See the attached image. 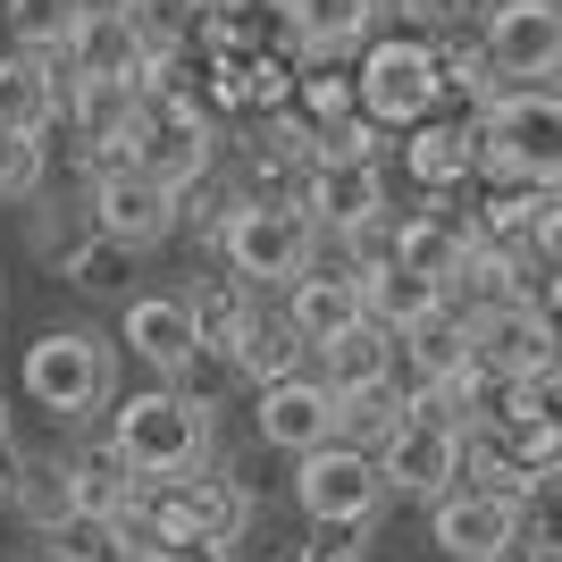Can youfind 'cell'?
I'll use <instances>...</instances> for the list:
<instances>
[{"mask_svg": "<svg viewBox=\"0 0 562 562\" xmlns=\"http://www.w3.org/2000/svg\"><path fill=\"white\" fill-rule=\"evenodd\" d=\"M110 446L135 470V487L193 479V470H211V403L186 386H143L110 412Z\"/></svg>", "mask_w": 562, "mask_h": 562, "instance_id": "cell-1", "label": "cell"}, {"mask_svg": "<svg viewBox=\"0 0 562 562\" xmlns=\"http://www.w3.org/2000/svg\"><path fill=\"white\" fill-rule=\"evenodd\" d=\"M479 177L562 193V93L554 85H520V93L487 101V117H479Z\"/></svg>", "mask_w": 562, "mask_h": 562, "instance_id": "cell-2", "label": "cell"}, {"mask_svg": "<svg viewBox=\"0 0 562 562\" xmlns=\"http://www.w3.org/2000/svg\"><path fill=\"white\" fill-rule=\"evenodd\" d=\"M18 386H25L34 412L85 428L101 403L117 395V361H110V345H101L93 328H43L25 345V361H18Z\"/></svg>", "mask_w": 562, "mask_h": 562, "instance_id": "cell-3", "label": "cell"}, {"mask_svg": "<svg viewBox=\"0 0 562 562\" xmlns=\"http://www.w3.org/2000/svg\"><path fill=\"white\" fill-rule=\"evenodd\" d=\"M437 93H446V76H437V43L428 34H378L361 50V68H352V101H361V117L378 135L386 126L412 135L420 117H437Z\"/></svg>", "mask_w": 562, "mask_h": 562, "instance_id": "cell-4", "label": "cell"}, {"mask_svg": "<svg viewBox=\"0 0 562 562\" xmlns=\"http://www.w3.org/2000/svg\"><path fill=\"white\" fill-rule=\"evenodd\" d=\"M218 260L227 278L244 285H294L319 260V227H311L294 202H244V211L218 227Z\"/></svg>", "mask_w": 562, "mask_h": 562, "instance_id": "cell-5", "label": "cell"}, {"mask_svg": "<svg viewBox=\"0 0 562 562\" xmlns=\"http://www.w3.org/2000/svg\"><path fill=\"white\" fill-rule=\"evenodd\" d=\"M126 160H135L151 186L193 193V186L218 168V126L193 110V101H151V93H143L135 135H126Z\"/></svg>", "mask_w": 562, "mask_h": 562, "instance_id": "cell-6", "label": "cell"}, {"mask_svg": "<svg viewBox=\"0 0 562 562\" xmlns=\"http://www.w3.org/2000/svg\"><path fill=\"white\" fill-rule=\"evenodd\" d=\"M294 504L311 513V529H345V538H361V529L386 513V479H378L370 453L319 446V453H303V470H294Z\"/></svg>", "mask_w": 562, "mask_h": 562, "instance_id": "cell-7", "label": "cell"}, {"mask_svg": "<svg viewBox=\"0 0 562 562\" xmlns=\"http://www.w3.org/2000/svg\"><path fill=\"white\" fill-rule=\"evenodd\" d=\"M479 50H487V76H504V93L554 76L562 68V0H495L479 18Z\"/></svg>", "mask_w": 562, "mask_h": 562, "instance_id": "cell-8", "label": "cell"}, {"mask_svg": "<svg viewBox=\"0 0 562 562\" xmlns=\"http://www.w3.org/2000/svg\"><path fill=\"white\" fill-rule=\"evenodd\" d=\"M186 227V202L168 186H151L135 160H117L93 177V235H110L117 252H151V244H168V235Z\"/></svg>", "mask_w": 562, "mask_h": 562, "instance_id": "cell-9", "label": "cell"}, {"mask_svg": "<svg viewBox=\"0 0 562 562\" xmlns=\"http://www.w3.org/2000/svg\"><path fill=\"white\" fill-rule=\"evenodd\" d=\"M294 211L319 227V244H345V235H361V227H378L386 218V168L378 160H319L303 168V193H294Z\"/></svg>", "mask_w": 562, "mask_h": 562, "instance_id": "cell-10", "label": "cell"}, {"mask_svg": "<svg viewBox=\"0 0 562 562\" xmlns=\"http://www.w3.org/2000/svg\"><path fill=\"white\" fill-rule=\"evenodd\" d=\"M428 529L453 562H504L520 538H529V504L513 495H487V487H453L428 504Z\"/></svg>", "mask_w": 562, "mask_h": 562, "instance_id": "cell-11", "label": "cell"}, {"mask_svg": "<svg viewBox=\"0 0 562 562\" xmlns=\"http://www.w3.org/2000/svg\"><path fill=\"white\" fill-rule=\"evenodd\" d=\"M470 361L487 378H504V386H520V378L554 370L562 345H554L538 303H504V311H479V319H470Z\"/></svg>", "mask_w": 562, "mask_h": 562, "instance_id": "cell-12", "label": "cell"}, {"mask_svg": "<svg viewBox=\"0 0 562 562\" xmlns=\"http://www.w3.org/2000/svg\"><path fill=\"white\" fill-rule=\"evenodd\" d=\"M378 479H386V495H420V504H437V495L462 487V437L403 412V428L386 437V453H378Z\"/></svg>", "mask_w": 562, "mask_h": 562, "instance_id": "cell-13", "label": "cell"}, {"mask_svg": "<svg viewBox=\"0 0 562 562\" xmlns=\"http://www.w3.org/2000/svg\"><path fill=\"white\" fill-rule=\"evenodd\" d=\"M202 50H218V59H303L294 0H202Z\"/></svg>", "mask_w": 562, "mask_h": 562, "instance_id": "cell-14", "label": "cell"}, {"mask_svg": "<svg viewBox=\"0 0 562 562\" xmlns=\"http://www.w3.org/2000/svg\"><path fill=\"white\" fill-rule=\"evenodd\" d=\"M117 336L135 345L143 370H160V386H186V370L202 361V336H193L186 294H126V311H117Z\"/></svg>", "mask_w": 562, "mask_h": 562, "instance_id": "cell-15", "label": "cell"}, {"mask_svg": "<svg viewBox=\"0 0 562 562\" xmlns=\"http://www.w3.org/2000/svg\"><path fill=\"white\" fill-rule=\"evenodd\" d=\"M252 428H260V446H278V453H319V446H336V395L319 386V378H278V386H260V403H252Z\"/></svg>", "mask_w": 562, "mask_h": 562, "instance_id": "cell-16", "label": "cell"}, {"mask_svg": "<svg viewBox=\"0 0 562 562\" xmlns=\"http://www.w3.org/2000/svg\"><path fill=\"white\" fill-rule=\"evenodd\" d=\"M278 311H285V328L303 336L311 352L336 345L345 328H361V319H370V311H361V278H352L345 260H311L303 278L285 285V303H278Z\"/></svg>", "mask_w": 562, "mask_h": 562, "instance_id": "cell-17", "label": "cell"}, {"mask_svg": "<svg viewBox=\"0 0 562 562\" xmlns=\"http://www.w3.org/2000/svg\"><path fill=\"white\" fill-rule=\"evenodd\" d=\"M403 177L420 193H453L479 177V126H462V117H420L412 135H403Z\"/></svg>", "mask_w": 562, "mask_h": 562, "instance_id": "cell-18", "label": "cell"}, {"mask_svg": "<svg viewBox=\"0 0 562 562\" xmlns=\"http://www.w3.org/2000/svg\"><path fill=\"white\" fill-rule=\"evenodd\" d=\"M395 269H412V278H428L437 294H453V278L470 269V218H453V211L395 218Z\"/></svg>", "mask_w": 562, "mask_h": 562, "instance_id": "cell-19", "label": "cell"}, {"mask_svg": "<svg viewBox=\"0 0 562 562\" xmlns=\"http://www.w3.org/2000/svg\"><path fill=\"white\" fill-rule=\"evenodd\" d=\"M59 101H68V85H59L50 59L0 50V126H9V135H34V143H43L50 126H59Z\"/></svg>", "mask_w": 562, "mask_h": 562, "instance_id": "cell-20", "label": "cell"}, {"mask_svg": "<svg viewBox=\"0 0 562 562\" xmlns=\"http://www.w3.org/2000/svg\"><path fill=\"white\" fill-rule=\"evenodd\" d=\"M311 361H319V386H328V395H361V386H386V378H395V336L378 328V319H361V328H345L336 345H319Z\"/></svg>", "mask_w": 562, "mask_h": 562, "instance_id": "cell-21", "label": "cell"}, {"mask_svg": "<svg viewBox=\"0 0 562 562\" xmlns=\"http://www.w3.org/2000/svg\"><path fill=\"white\" fill-rule=\"evenodd\" d=\"M303 361H311V345L285 328V311H252V319H244V336L227 345V370H235V378H252V386L303 378Z\"/></svg>", "mask_w": 562, "mask_h": 562, "instance_id": "cell-22", "label": "cell"}, {"mask_svg": "<svg viewBox=\"0 0 562 562\" xmlns=\"http://www.w3.org/2000/svg\"><path fill=\"white\" fill-rule=\"evenodd\" d=\"M386 18V0H294V34H303V59H345L361 50Z\"/></svg>", "mask_w": 562, "mask_h": 562, "instance_id": "cell-23", "label": "cell"}, {"mask_svg": "<svg viewBox=\"0 0 562 562\" xmlns=\"http://www.w3.org/2000/svg\"><path fill=\"white\" fill-rule=\"evenodd\" d=\"M59 76H117V85H143V50L126 34V18H76V43L59 59Z\"/></svg>", "mask_w": 562, "mask_h": 562, "instance_id": "cell-24", "label": "cell"}, {"mask_svg": "<svg viewBox=\"0 0 562 562\" xmlns=\"http://www.w3.org/2000/svg\"><path fill=\"white\" fill-rule=\"evenodd\" d=\"M126 34H135L143 68L186 59V50H202V0H126Z\"/></svg>", "mask_w": 562, "mask_h": 562, "instance_id": "cell-25", "label": "cell"}, {"mask_svg": "<svg viewBox=\"0 0 562 562\" xmlns=\"http://www.w3.org/2000/svg\"><path fill=\"white\" fill-rule=\"evenodd\" d=\"M9 513L25 520V529H59V520L76 513V479H68V453H34V462L18 470V487H9Z\"/></svg>", "mask_w": 562, "mask_h": 562, "instance_id": "cell-26", "label": "cell"}, {"mask_svg": "<svg viewBox=\"0 0 562 562\" xmlns=\"http://www.w3.org/2000/svg\"><path fill=\"white\" fill-rule=\"evenodd\" d=\"M68 479H76V513H126L135 504V470L117 462V446L110 437H85V446L68 453Z\"/></svg>", "mask_w": 562, "mask_h": 562, "instance_id": "cell-27", "label": "cell"}, {"mask_svg": "<svg viewBox=\"0 0 562 562\" xmlns=\"http://www.w3.org/2000/svg\"><path fill=\"white\" fill-rule=\"evenodd\" d=\"M186 311H193V336H202V352H218V361H227V345L235 336H244V319H252V285L244 278H227V269H218V278H202L186 294Z\"/></svg>", "mask_w": 562, "mask_h": 562, "instance_id": "cell-28", "label": "cell"}, {"mask_svg": "<svg viewBox=\"0 0 562 562\" xmlns=\"http://www.w3.org/2000/svg\"><path fill=\"white\" fill-rule=\"evenodd\" d=\"M437 303H446V294H437V285H428V278H412V269H395V260L361 278V311H370V319H378V328H386V336L420 328V319H428V311H437Z\"/></svg>", "mask_w": 562, "mask_h": 562, "instance_id": "cell-29", "label": "cell"}, {"mask_svg": "<svg viewBox=\"0 0 562 562\" xmlns=\"http://www.w3.org/2000/svg\"><path fill=\"white\" fill-rule=\"evenodd\" d=\"M403 428V386L386 378V386H361V395H336V446L352 453H386V437Z\"/></svg>", "mask_w": 562, "mask_h": 562, "instance_id": "cell-30", "label": "cell"}, {"mask_svg": "<svg viewBox=\"0 0 562 562\" xmlns=\"http://www.w3.org/2000/svg\"><path fill=\"white\" fill-rule=\"evenodd\" d=\"M0 25H9V43L25 50V59H68L76 43V0H0Z\"/></svg>", "mask_w": 562, "mask_h": 562, "instance_id": "cell-31", "label": "cell"}, {"mask_svg": "<svg viewBox=\"0 0 562 562\" xmlns=\"http://www.w3.org/2000/svg\"><path fill=\"white\" fill-rule=\"evenodd\" d=\"M126 269H135V252H117L110 235H76L68 260H59V278L85 285V294H126Z\"/></svg>", "mask_w": 562, "mask_h": 562, "instance_id": "cell-32", "label": "cell"}, {"mask_svg": "<svg viewBox=\"0 0 562 562\" xmlns=\"http://www.w3.org/2000/svg\"><path fill=\"white\" fill-rule=\"evenodd\" d=\"M50 546H59V562H126V529L110 513H68L50 529Z\"/></svg>", "mask_w": 562, "mask_h": 562, "instance_id": "cell-33", "label": "cell"}, {"mask_svg": "<svg viewBox=\"0 0 562 562\" xmlns=\"http://www.w3.org/2000/svg\"><path fill=\"white\" fill-rule=\"evenodd\" d=\"M504 420H520V428H538V437H554V446H562V361H554V370H538V378H520Z\"/></svg>", "mask_w": 562, "mask_h": 562, "instance_id": "cell-34", "label": "cell"}, {"mask_svg": "<svg viewBox=\"0 0 562 562\" xmlns=\"http://www.w3.org/2000/svg\"><path fill=\"white\" fill-rule=\"evenodd\" d=\"M43 177H50L43 143H34V135H9V126H0V202H34V193H43Z\"/></svg>", "mask_w": 562, "mask_h": 562, "instance_id": "cell-35", "label": "cell"}, {"mask_svg": "<svg viewBox=\"0 0 562 562\" xmlns=\"http://www.w3.org/2000/svg\"><path fill=\"white\" fill-rule=\"evenodd\" d=\"M403 18H420L428 34H470V18H487L495 0H395Z\"/></svg>", "mask_w": 562, "mask_h": 562, "instance_id": "cell-36", "label": "cell"}, {"mask_svg": "<svg viewBox=\"0 0 562 562\" xmlns=\"http://www.w3.org/2000/svg\"><path fill=\"white\" fill-rule=\"evenodd\" d=\"M294 562H361V538H345V529H319V538H311Z\"/></svg>", "mask_w": 562, "mask_h": 562, "instance_id": "cell-37", "label": "cell"}, {"mask_svg": "<svg viewBox=\"0 0 562 562\" xmlns=\"http://www.w3.org/2000/svg\"><path fill=\"white\" fill-rule=\"evenodd\" d=\"M160 562H235V546H177V554H160Z\"/></svg>", "mask_w": 562, "mask_h": 562, "instance_id": "cell-38", "label": "cell"}, {"mask_svg": "<svg viewBox=\"0 0 562 562\" xmlns=\"http://www.w3.org/2000/svg\"><path fill=\"white\" fill-rule=\"evenodd\" d=\"M0 453H9V403H0Z\"/></svg>", "mask_w": 562, "mask_h": 562, "instance_id": "cell-39", "label": "cell"}, {"mask_svg": "<svg viewBox=\"0 0 562 562\" xmlns=\"http://www.w3.org/2000/svg\"><path fill=\"white\" fill-rule=\"evenodd\" d=\"M546 328H554V345H562V311H554V319H546Z\"/></svg>", "mask_w": 562, "mask_h": 562, "instance_id": "cell-40", "label": "cell"}, {"mask_svg": "<svg viewBox=\"0 0 562 562\" xmlns=\"http://www.w3.org/2000/svg\"><path fill=\"white\" fill-rule=\"evenodd\" d=\"M18 562H59V554H18Z\"/></svg>", "mask_w": 562, "mask_h": 562, "instance_id": "cell-41", "label": "cell"}]
</instances>
